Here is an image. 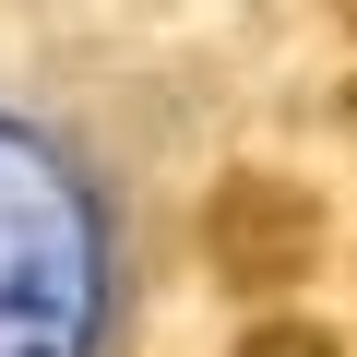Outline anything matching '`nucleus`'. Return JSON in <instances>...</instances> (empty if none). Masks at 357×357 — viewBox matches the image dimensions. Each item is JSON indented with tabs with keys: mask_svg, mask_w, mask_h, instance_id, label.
I'll return each instance as SVG.
<instances>
[{
	"mask_svg": "<svg viewBox=\"0 0 357 357\" xmlns=\"http://www.w3.org/2000/svg\"><path fill=\"white\" fill-rule=\"evenodd\" d=\"M203 262L238 286V298H286L310 262H321V191L286 167H227L215 203H203Z\"/></svg>",
	"mask_w": 357,
	"mask_h": 357,
	"instance_id": "obj_1",
	"label": "nucleus"
},
{
	"mask_svg": "<svg viewBox=\"0 0 357 357\" xmlns=\"http://www.w3.org/2000/svg\"><path fill=\"white\" fill-rule=\"evenodd\" d=\"M238 357H333V333H321V321H298V310H274V321H250V333H238Z\"/></svg>",
	"mask_w": 357,
	"mask_h": 357,
	"instance_id": "obj_2",
	"label": "nucleus"
},
{
	"mask_svg": "<svg viewBox=\"0 0 357 357\" xmlns=\"http://www.w3.org/2000/svg\"><path fill=\"white\" fill-rule=\"evenodd\" d=\"M333 13H345V24H357V0H333Z\"/></svg>",
	"mask_w": 357,
	"mask_h": 357,
	"instance_id": "obj_3",
	"label": "nucleus"
}]
</instances>
